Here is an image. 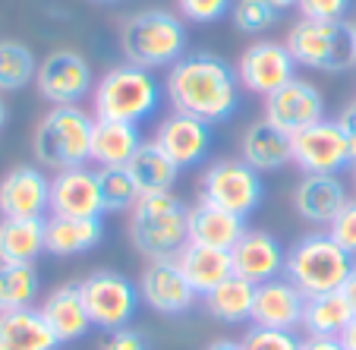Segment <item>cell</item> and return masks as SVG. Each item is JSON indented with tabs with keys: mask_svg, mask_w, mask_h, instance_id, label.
Returning <instances> with one entry per match:
<instances>
[{
	"mask_svg": "<svg viewBox=\"0 0 356 350\" xmlns=\"http://www.w3.org/2000/svg\"><path fill=\"white\" fill-rule=\"evenodd\" d=\"M337 123H341L343 136H347V142H350V158H353V164H356V102H350L347 108L341 111Z\"/></svg>",
	"mask_w": 356,
	"mask_h": 350,
	"instance_id": "41",
	"label": "cell"
},
{
	"mask_svg": "<svg viewBox=\"0 0 356 350\" xmlns=\"http://www.w3.org/2000/svg\"><path fill=\"white\" fill-rule=\"evenodd\" d=\"M240 158L249 164V168H256L259 174H268V170H277V168L293 161V145H290L287 133L271 127L268 120H259L243 133Z\"/></svg>",
	"mask_w": 356,
	"mask_h": 350,
	"instance_id": "25",
	"label": "cell"
},
{
	"mask_svg": "<svg viewBox=\"0 0 356 350\" xmlns=\"http://www.w3.org/2000/svg\"><path fill=\"white\" fill-rule=\"evenodd\" d=\"M101 350H152L148 347V337L139 328H117L108 331V341L101 344Z\"/></svg>",
	"mask_w": 356,
	"mask_h": 350,
	"instance_id": "40",
	"label": "cell"
},
{
	"mask_svg": "<svg viewBox=\"0 0 356 350\" xmlns=\"http://www.w3.org/2000/svg\"><path fill=\"white\" fill-rule=\"evenodd\" d=\"M161 104V86L152 70L120 63L108 70L95 82L92 108L95 120H120V123H145Z\"/></svg>",
	"mask_w": 356,
	"mask_h": 350,
	"instance_id": "5",
	"label": "cell"
},
{
	"mask_svg": "<svg viewBox=\"0 0 356 350\" xmlns=\"http://www.w3.org/2000/svg\"><path fill=\"white\" fill-rule=\"evenodd\" d=\"M296 67L318 73H347L356 67V29L347 19L316 22L300 19L287 32V41Z\"/></svg>",
	"mask_w": 356,
	"mask_h": 350,
	"instance_id": "7",
	"label": "cell"
},
{
	"mask_svg": "<svg viewBox=\"0 0 356 350\" xmlns=\"http://www.w3.org/2000/svg\"><path fill=\"white\" fill-rule=\"evenodd\" d=\"M79 290L88 316H92V325L104 331L127 328L142 303L139 287L117 271H95V275L82 278Z\"/></svg>",
	"mask_w": 356,
	"mask_h": 350,
	"instance_id": "9",
	"label": "cell"
},
{
	"mask_svg": "<svg viewBox=\"0 0 356 350\" xmlns=\"http://www.w3.org/2000/svg\"><path fill=\"white\" fill-rule=\"evenodd\" d=\"M328 234L334 243H341L350 256H356V199H350L341 212L334 215V221L328 224Z\"/></svg>",
	"mask_w": 356,
	"mask_h": 350,
	"instance_id": "38",
	"label": "cell"
},
{
	"mask_svg": "<svg viewBox=\"0 0 356 350\" xmlns=\"http://www.w3.org/2000/svg\"><path fill=\"white\" fill-rule=\"evenodd\" d=\"M92 3H120V0H92Z\"/></svg>",
	"mask_w": 356,
	"mask_h": 350,
	"instance_id": "48",
	"label": "cell"
},
{
	"mask_svg": "<svg viewBox=\"0 0 356 350\" xmlns=\"http://www.w3.org/2000/svg\"><path fill=\"white\" fill-rule=\"evenodd\" d=\"M236 79L243 92L268 98L290 79H296V61L284 41H256L243 51L236 63Z\"/></svg>",
	"mask_w": 356,
	"mask_h": 350,
	"instance_id": "12",
	"label": "cell"
},
{
	"mask_svg": "<svg viewBox=\"0 0 356 350\" xmlns=\"http://www.w3.org/2000/svg\"><path fill=\"white\" fill-rule=\"evenodd\" d=\"M104 240L101 218H44V253L51 256H79Z\"/></svg>",
	"mask_w": 356,
	"mask_h": 350,
	"instance_id": "24",
	"label": "cell"
},
{
	"mask_svg": "<svg viewBox=\"0 0 356 350\" xmlns=\"http://www.w3.org/2000/svg\"><path fill=\"white\" fill-rule=\"evenodd\" d=\"M243 234H246V218L230 215V212L218 209L211 202H202V199L189 209V243L230 253Z\"/></svg>",
	"mask_w": 356,
	"mask_h": 350,
	"instance_id": "22",
	"label": "cell"
},
{
	"mask_svg": "<svg viewBox=\"0 0 356 350\" xmlns=\"http://www.w3.org/2000/svg\"><path fill=\"white\" fill-rule=\"evenodd\" d=\"M353 177H356V164H353Z\"/></svg>",
	"mask_w": 356,
	"mask_h": 350,
	"instance_id": "49",
	"label": "cell"
},
{
	"mask_svg": "<svg viewBox=\"0 0 356 350\" xmlns=\"http://www.w3.org/2000/svg\"><path fill=\"white\" fill-rule=\"evenodd\" d=\"M205 350H243V341H230V337H221V341H211Z\"/></svg>",
	"mask_w": 356,
	"mask_h": 350,
	"instance_id": "45",
	"label": "cell"
},
{
	"mask_svg": "<svg viewBox=\"0 0 356 350\" xmlns=\"http://www.w3.org/2000/svg\"><path fill=\"white\" fill-rule=\"evenodd\" d=\"M38 310L47 319V325L54 328V335L60 337V344L79 341V337H86L95 328L92 316L86 310V300H82L79 284H60V287H54L44 296V303Z\"/></svg>",
	"mask_w": 356,
	"mask_h": 350,
	"instance_id": "21",
	"label": "cell"
},
{
	"mask_svg": "<svg viewBox=\"0 0 356 350\" xmlns=\"http://www.w3.org/2000/svg\"><path fill=\"white\" fill-rule=\"evenodd\" d=\"M177 7H180V16L189 22H218L230 13L234 7V0H177Z\"/></svg>",
	"mask_w": 356,
	"mask_h": 350,
	"instance_id": "37",
	"label": "cell"
},
{
	"mask_svg": "<svg viewBox=\"0 0 356 350\" xmlns=\"http://www.w3.org/2000/svg\"><path fill=\"white\" fill-rule=\"evenodd\" d=\"M127 170L133 174L139 193H174L177 177H180V168L164 155L155 142H142L139 152L133 155V161L127 164Z\"/></svg>",
	"mask_w": 356,
	"mask_h": 350,
	"instance_id": "30",
	"label": "cell"
},
{
	"mask_svg": "<svg viewBox=\"0 0 356 350\" xmlns=\"http://www.w3.org/2000/svg\"><path fill=\"white\" fill-rule=\"evenodd\" d=\"M98 180H101L104 212H133V205L139 202L142 193L127 168H98Z\"/></svg>",
	"mask_w": 356,
	"mask_h": 350,
	"instance_id": "34",
	"label": "cell"
},
{
	"mask_svg": "<svg viewBox=\"0 0 356 350\" xmlns=\"http://www.w3.org/2000/svg\"><path fill=\"white\" fill-rule=\"evenodd\" d=\"M44 253V218H0V262L35 265Z\"/></svg>",
	"mask_w": 356,
	"mask_h": 350,
	"instance_id": "28",
	"label": "cell"
},
{
	"mask_svg": "<svg viewBox=\"0 0 356 350\" xmlns=\"http://www.w3.org/2000/svg\"><path fill=\"white\" fill-rule=\"evenodd\" d=\"M337 341H341L343 350H356V316H353V322L341 331V337H337Z\"/></svg>",
	"mask_w": 356,
	"mask_h": 350,
	"instance_id": "44",
	"label": "cell"
},
{
	"mask_svg": "<svg viewBox=\"0 0 356 350\" xmlns=\"http://www.w3.org/2000/svg\"><path fill=\"white\" fill-rule=\"evenodd\" d=\"M202 303L211 319L227 325L252 322V306H256V284L240 275H230L224 284H218L211 294L202 296Z\"/></svg>",
	"mask_w": 356,
	"mask_h": 350,
	"instance_id": "29",
	"label": "cell"
},
{
	"mask_svg": "<svg viewBox=\"0 0 356 350\" xmlns=\"http://www.w3.org/2000/svg\"><path fill=\"white\" fill-rule=\"evenodd\" d=\"M341 294H343V300L350 303V310H353V316H356V269H353V275H350L347 281H343Z\"/></svg>",
	"mask_w": 356,
	"mask_h": 350,
	"instance_id": "43",
	"label": "cell"
},
{
	"mask_svg": "<svg viewBox=\"0 0 356 350\" xmlns=\"http://www.w3.org/2000/svg\"><path fill=\"white\" fill-rule=\"evenodd\" d=\"M243 350H302V341L296 331H281V328H252L243 335Z\"/></svg>",
	"mask_w": 356,
	"mask_h": 350,
	"instance_id": "36",
	"label": "cell"
},
{
	"mask_svg": "<svg viewBox=\"0 0 356 350\" xmlns=\"http://www.w3.org/2000/svg\"><path fill=\"white\" fill-rule=\"evenodd\" d=\"M350 202L347 186L337 174H302L293 189V209L302 221L325 224L328 228L334 215Z\"/></svg>",
	"mask_w": 356,
	"mask_h": 350,
	"instance_id": "20",
	"label": "cell"
},
{
	"mask_svg": "<svg viewBox=\"0 0 356 350\" xmlns=\"http://www.w3.org/2000/svg\"><path fill=\"white\" fill-rule=\"evenodd\" d=\"M230 262H234V275L246 278L252 284H265L271 278H281L284 265H287V253H284L281 240L275 234L246 228V234L230 249Z\"/></svg>",
	"mask_w": 356,
	"mask_h": 350,
	"instance_id": "18",
	"label": "cell"
},
{
	"mask_svg": "<svg viewBox=\"0 0 356 350\" xmlns=\"http://www.w3.org/2000/svg\"><path fill=\"white\" fill-rule=\"evenodd\" d=\"M142 129L136 123L95 120L92 133V164L98 168H127L142 145Z\"/></svg>",
	"mask_w": 356,
	"mask_h": 350,
	"instance_id": "27",
	"label": "cell"
},
{
	"mask_svg": "<svg viewBox=\"0 0 356 350\" xmlns=\"http://www.w3.org/2000/svg\"><path fill=\"white\" fill-rule=\"evenodd\" d=\"M353 269L356 262L347 249L331 240L328 230H318V234H306L293 243V249L287 253L284 275L306 296H316L341 290L343 281L353 275Z\"/></svg>",
	"mask_w": 356,
	"mask_h": 350,
	"instance_id": "6",
	"label": "cell"
},
{
	"mask_svg": "<svg viewBox=\"0 0 356 350\" xmlns=\"http://www.w3.org/2000/svg\"><path fill=\"white\" fill-rule=\"evenodd\" d=\"M353 322V310L343 300L341 290L331 294L306 296V310H302V328L309 337H341V331Z\"/></svg>",
	"mask_w": 356,
	"mask_h": 350,
	"instance_id": "31",
	"label": "cell"
},
{
	"mask_svg": "<svg viewBox=\"0 0 356 350\" xmlns=\"http://www.w3.org/2000/svg\"><path fill=\"white\" fill-rule=\"evenodd\" d=\"M306 294L290 278H271L265 284H256V306H252V325L259 328H281L293 331L302 325Z\"/></svg>",
	"mask_w": 356,
	"mask_h": 350,
	"instance_id": "19",
	"label": "cell"
},
{
	"mask_svg": "<svg viewBox=\"0 0 356 350\" xmlns=\"http://www.w3.org/2000/svg\"><path fill=\"white\" fill-rule=\"evenodd\" d=\"M139 296L148 310L161 312V316H183L199 300V294L189 287L177 259H155V262H148L139 278Z\"/></svg>",
	"mask_w": 356,
	"mask_h": 350,
	"instance_id": "14",
	"label": "cell"
},
{
	"mask_svg": "<svg viewBox=\"0 0 356 350\" xmlns=\"http://www.w3.org/2000/svg\"><path fill=\"white\" fill-rule=\"evenodd\" d=\"M38 271L35 265H7L0 262V312L29 310L38 300Z\"/></svg>",
	"mask_w": 356,
	"mask_h": 350,
	"instance_id": "32",
	"label": "cell"
},
{
	"mask_svg": "<svg viewBox=\"0 0 356 350\" xmlns=\"http://www.w3.org/2000/svg\"><path fill=\"white\" fill-rule=\"evenodd\" d=\"M202 202H211L230 215L249 218L262 205L265 183L256 168H249L243 158H218L202 170L199 180Z\"/></svg>",
	"mask_w": 356,
	"mask_h": 350,
	"instance_id": "8",
	"label": "cell"
},
{
	"mask_svg": "<svg viewBox=\"0 0 356 350\" xmlns=\"http://www.w3.org/2000/svg\"><path fill=\"white\" fill-rule=\"evenodd\" d=\"M302 350H343L337 337H306Z\"/></svg>",
	"mask_w": 356,
	"mask_h": 350,
	"instance_id": "42",
	"label": "cell"
},
{
	"mask_svg": "<svg viewBox=\"0 0 356 350\" xmlns=\"http://www.w3.org/2000/svg\"><path fill=\"white\" fill-rule=\"evenodd\" d=\"M353 29H356V22H353Z\"/></svg>",
	"mask_w": 356,
	"mask_h": 350,
	"instance_id": "50",
	"label": "cell"
},
{
	"mask_svg": "<svg viewBox=\"0 0 356 350\" xmlns=\"http://www.w3.org/2000/svg\"><path fill=\"white\" fill-rule=\"evenodd\" d=\"M240 79L224 57L211 51H193L168 70L164 95L174 111L199 117L205 123H224L240 108Z\"/></svg>",
	"mask_w": 356,
	"mask_h": 350,
	"instance_id": "1",
	"label": "cell"
},
{
	"mask_svg": "<svg viewBox=\"0 0 356 350\" xmlns=\"http://www.w3.org/2000/svg\"><path fill=\"white\" fill-rule=\"evenodd\" d=\"M127 63L142 70H170L186 57V26L170 10H139L120 29Z\"/></svg>",
	"mask_w": 356,
	"mask_h": 350,
	"instance_id": "3",
	"label": "cell"
},
{
	"mask_svg": "<svg viewBox=\"0 0 356 350\" xmlns=\"http://www.w3.org/2000/svg\"><path fill=\"white\" fill-rule=\"evenodd\" d=\"M152 142H155L180 170L195 168V164L205 161V155H209V148H211V123L174 111L170 117H164V120L158 123Z\"/></svg>",
	"mask_w": 356,
	"mask_h": 350,
	"instance_id": "16",
	"label": "cell"
},
{
	"mask_svg": "<svg viewBox=\"0 0 356 350\" xmlns=\"http://www.w3.org/2000/svg\"><path fill=\"white\" fill-rule=\"evenodd\" d=\"M268 3L277 10V13H287V10H293L296 3H300V0H268Z\"/></svg>",
	"mask_w": 356,
	"mask_h": 350,
	"instance_id": "46",
	"label": "cell"
},
{
	"mask_svg": "<svg viewBox=\"0 0 356 350\" xmlns=\"http://www.w3.org/2000/svg\"><path fill=\"white\" fill-rule=\"evenodd\" d=\"M7 127V102H3V98H0V129Z\"/></svg>",
	"mask_w": 356,
	"mask_h": 350,
	"instance_id": "47",
	"label": "cell"
},
{
	"mask_svg": "<svg viewBox=\"0 0 356 350\" xmlns=\"http://www.w3.org/2000/svg\"><path fill=\"white\" fill-rule=\"evenodd\" d=\"M60 337L47 325L41 310L0 312V350H57Z\"/></svg>",
	"mask_w": 356,
	"mask_h": 350,
	"instance_id": "23",
	"label": "cell"
},
{
	"mask_svg": "<svg viewBox=\"0 0 356 350\" xmlns=\"http://www.w3.org/2000/svg\"><path fill=\"white\" fill-rule=\"evenodd\" d=\"M265 120L287 136H296L302 129L322 123L325 98L318 86H312L309 79H300V76L290 79L287 86H281L275 95L265 98Z\"/></svg>",
	"mask_w": 356,
	"mask_h": 350,
	"instance_id": "13",
	"label": "cell"
},
{
	"mask_svg": "<svg viewBox=\"0 0 356 350\" xmlns=\"http://www.w3.org/2000/svg\"><path fill=\"white\" fill-rule=\"evenodd\" d=\"M230 19H234V26L240 29V32L259 35V32H265V29L275 26L277 10L271 7L268 0H234Z\"/></svg>",
	"mask_w": 356,
	"mask_h": 350,
	"instance_id": "35",
	"label": "cell"
},
{
	"mask_svg": "<svg viewBox=\"0 0 356 350\" xmlns=\"http://www.w3.org/2000/svg\"><path fill=\"white\" fill-rule=\"evenodd\" d=\"M177 265L186 275L189 287L199 296L211 294L218 284H224L234 275V262H230L227 249H211V246H199V243H186L177 256Z\"/></svg>",
	"mask_w": 356,
	"mask_h": 350,
	"instance_id": "26",
	"label": "cell"
},
{
	"mask_svg": "<svg viewBox=\"0 0 356 350\" xmlns=\"http://www.w3.org/2000/svg\"><path fill=\"white\" fill-rule=\"evenodd\" d=\"M51 215L60 218H101L104 199H101L98 170L92 168H67L51 177Z\"/></svg>",
	"mask_w": 356,
	"mask_h": 350,
	"instance_id": "17",
	"label": "cell"
},
{
	"mask_svg": "<svg viewBox=\"0 0 356 350\" xmlns=\"http://www.w3.org/2000/svg\"><path fill=\"white\" fill-rule=\"evenodd\" d=\"M129 240L148 262L177 259L189 243V209L174 193H145L129 212Z\"/></svg>",
	"mask_w": 356,
	"mask_h": 350,
	"instance_id": "2",
	"label": "cell"
},
{
	"mask_svg": "<svg viewBox=\"0 0 356 350\" xmlns=\"http://www.w3.org/2000/svg\"><path fill=\"white\" fill-rule=\"evenodd\" d=\"M92 133L95 117L88 111H82L79 104H60L38 120L32 136V152L41 168H82L92 161Z\"/></svg>",
	"mask_w": 356,
	"mask_h": 350,
	"instance_id": "4",
	"label": "cell"
},
{
	"mask_svg": "<svg viewBox=\"0 0 356 350\" xmlns=\"http://www.w3.org/2000/svg\"><path fill=\"white\" fill-rule=\"evenodd\" d=\"M302 19H316V22H334L343 19L350 10V0H300L296 3Z\"/></svg>",
	"mask_w": 356,
	"mask_h": 350,
	"instance_id": "39",
	"label": "cell"
},
{
	"mask_svg": "<svg viewBox=\"0 0 356 350\" xmlns=\"http://www.w3.org/2000/svg\"><path fill=\"white\" fill-rule=\"evenodd\" d=\"M290 145H293V164L302 174H341L343 168H353L347 136L341 123L328 117L316 127L290 136Z\"/></svg>",
	"mask_w": 356,
	"mask_h": 350,
	"instance_id": "11",
	"label": "cell"
},
{
	"mask_svg": "<svg viewBox=\"0 0 356 350\" xmlns=\"http://www.w3.org/2000/svg\"><path fill=\"white\" fill-rule=\"evenodd\" d=\"M38 73L32 47H26L22 41L3 38L0 41V92H19Z\"/></svg>",
	"mask_w": 356,
	"mask_h": 350,
	"instance_id": "33",
	"label": "cell"
},
{
	"mask_svg": "<svg viewBox=\"0 0 356 350\" xmlns=\"http://www.w3.org/2000/svg\"><path fill=\"white\" fill-rule=\"evenodd\" d=\"M35 86H38V95L51 108L79 104L82 98H88L95 92V73L86 57L76 54V51H51L38 63Z\"/></svg>",
	"mask_w": 356,
	"mask_h": 350,
	"instance_id": "10",
	"label": "cell"
},
{
	"mask_svg": "<svg viewBox=\"0 0 356 350\" xmlns=\"http://www.w3.org/2000/svg\"><path fill=\"white\" fill-rule=\"evenodd\" d=\"M51 215V177L35 164H16L0 180V218Z\"/></svg>",
	"mask_w": 356,
	"mask_h": 350,
	"instance_id": "15",
	"label": "cell"
}]
</instances>
